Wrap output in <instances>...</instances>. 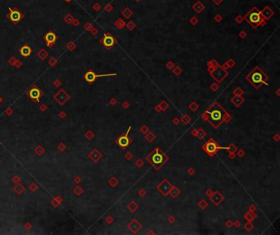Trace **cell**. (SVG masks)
Segmentation results:
<instances>
[{
	"label": "cell",
	"mask_w": 280,
	"mask_h": 235,
	"mask_svg": "<svg viewBox=\"0 0 280 235\" xmlns=\"http://www.w3.org/2000/svg\"><path fill=\"white\" fill-rule=\"evenodd\" d=\"M138 194L141 196V198H143V197H145V195L146 194V192L145 191V189H141V190L139 191Z\"/></svg>",
	"instance_id": "8d00e7d4"
},
{
	"label": "cell",
	"mask_w": 280,
	"mask_h": 235,
	"mask_svg": "<svg viewBox=\"0 0 280 235\" xmlns=\"http://www.w3.org/2000/svg\"><path fill=\"white\" fill-rule=\"evenodd\" d=\"M191 134L193 136L197 137L200 140H202L204 139V137L206 135V133L204 132V130L202 128H199L198 129H192Z\"/></svg>",
	"instance_id": "ac0fdd59"
},
{
	"label": "cell",
	"mask_w": 280,
	"mask_h": 235,
	"mask_svg": "<svg viewBox=\"0 0 280 235\" xmlns=\"http://www.w3.org/2000/svg\"><path fill=\"white\" fill-rule=\"evenodd\" d=\"M122 106H124L125 108H127V107L129 106L128 103H127V102H126V103H123V105H122Z\"/></svg>",
	"instance_id": "bcb514c9"
},
{
	"label": "cell",
	"mask_w": 280,
	"mask_h": 235,
	"mask_svg": "<svg viewBox=\"0 0 280 235\" xmlns=\"http://www.w3.org/2000/svg\"><path fill=\"white\" fill-rule=\"evenodd\" d=\"M180 193H181V190L174 185H173V187L172 188V189L170 190V192H169V194H170V196H171L173 198H178V196L179 195Z\"/></svg>",
	"instance_id": "7402d4cb"
},
{
	"label": "cell",
	"mask_w": 280,
	"mask_h": 235,
	"mask_svg": "<svg viewBox=\"0 0 280 235\" xmlns=\"http://www.w3.org/2000/svg\"><path fill=\"white\" fill-rule=\"evenodd\" d=\"M187 173L188 175H190V176H193L195 173H196V171H195V170L193 169V168H190V169L187 170Z\"/></svg>",
	"instance_id": "f35d334b"
},
{
	"label": "cell",
	"mask_w": 280,
	"mask_h": 235,
	"mask_svg": "<svg viewBox=\"0 0 280 235\" xmlns=\"http://www.w3.org/2000/svg\"><path fill=\"white\" fill-rule=\"evenodd\" d=\"M139 206H139L136 202H134V201H131V202L128 203V205L127 206V208L128 211H130L132 212V213H134V212H136L138 210Z\"/></svg>",
	"instance_id": "44dd1931"
},
{
	"label": "cell",
	"mask_w": 280,
	"mask_h": 235,
	"mask_svg": "<svg viewBox=\"0 0 280 235\" xmlns=\"http://www.w3.org/2000/svg\"><path fill=\"white\" fill-rule=\"evenodd\" d=\"M255 209H256V206H254L253 205H252V206H250V211H255Z\"/></svg>",
	"instance_id": "7dc6e473"
},
{
	"label": "cell",
	"mask_w": 280,
	"mask_h": 235,
	"mask_svg": "<svg viewBox=\"0 0 280 235\" xmlns=\"http://www.w3.org/2000/svg\"><path fill=\"white\" fill-rule=\"evenodd\" d=\"M8 13L7 17L11 22L14 25H17L20 21H22L24 15L22 12L19 10L17 7H8Z\"/></svg>",
	"instance_id": "5b68a950"
},
{
	"label": "cell",
	"mask_w": 280,
	"mask_h": 235,
	"mask_svg": "<svg viewBox=\"0 0 280 235\" xmlns=\"http://www.w3.org/2000/svg\"><path fill=\"white\" fill-rule=\"evenodd\" d=\"M26 96H27L31 101L36 103H40V99L43 97V92L37 85H32L26 93Z\"/></svg>",
	"instance_id": "52a82bcc"
},
{
	"label": "cell",
	"mask_w": 280,
	"mask_h": 235,
	"mask_svg": "<svg viewBox=\"0 0 280 235\" xmlns=\"http://www.w3.org/2000/svg\"><path fill=\"white\" fill-rule=\"evenodd\" d=\"M155 110L156 111V112H162V110H161V108H160L159 105H158L157 106H155Z\"/></svg>",
	"instance_id": "7bdbcfd3"
},
{
	"label": "cell",
	"mask_w": 280,
	"mask_h": 235,
	"mask_svg": "<svg viewBox=\"0 0 280 235\" xmlns=\"http://www.w3.org/2000/svg\"><path fill=\"white\" fill-rule=\"evenodd\" d=\"M3 102H4V98H3L2 97L0 96V104H1V103H3Z\"/></svg>",
	"instance_id": "c3c4849f"
},
{
	"label": "cell",
	"mask_w": 280,
	"mask_h": 235,
	"mask_svg": "<svg viewBox=\"0 0 280 235\" xmlns=\"http://www.w3.org/2000/svg\"><path fill=\"white\" fill-rule=\"evenodd\" d=\"M244 228H245V229H246L247 231H250V230L254 228V225H252L251 222H248V223H247L246 225H244Z\"/></svg>",
	"instance_id": "f546056e"
},
{
	"label": "cell",
	"mask_w": 280,
	"mask_h": 235,
	"mask_svg": "<svg viewBox=\"0 0 280 235\" xmlns=\"http://www.w3.org/2000/svg\"><path fill=\"white\" fill-rule=\"evenodd\" d=\"M64 1H65L66 3H71V2H72V1H73V0H64Z\"/></svg>",
	"instance_id": "681fc988"
},
{
	"label": "cell",
	"mask_w": 280,
	"mask_h": 235,
	"mask_svg": "<svg viewBox=\"0 0 280 235\" xmlns=\"http://www.w3.org/2000/svg\"><path fill=\"white\" fill-rule=\"evenodd\" d=\"M140 130H141V134H145L146 133H148L149 131H150V129H149L148 126H145V125H144V126H142V127L141 128V129H140Z\"/></svg>",
	"instance_id": "1f68e13d"
},
{
	"label": "cell",
	"mask_w": 280,
	"mask_h": 235,
	"mask_svg": "<svg viewBox=\"0 0 280 235\" xmlns=\"http://www.w3.org/2000/svg\"><path fill=\"white\" fill-rule=\"evenodd\" d=\"M279 134H276V135L273 137V139L276 140V141H279Z\"/></svg>",
	"instance_id": "f6af8a7d"
},
{
	"label": "cell",
	"mask_w": 280,
	"mask_h": 235,
	"mask_svg": "<svg viewBox=\"0 0 280 235\" xmlns=\"http://www.w3.org/2000/svg\"><path fill=\"white\" fill-rule=\"evenodd\" d=\"M127 227L130 229V231L132 232V234H137L142 228V224L141 222H139L137 220L133 219L131 220V222L127 225Z\"/></svg>",
	"instance_id": "5bb4252c"
},
{
	"label": "cell",
	"mask_w": 280,
	"mask_h": 235,
	"mask_svg": "<svg viewBox=\"0 0 280 235\" xmlns=\"http://www.w3.org/2000/svg\"><path fill=\"white\" fill-rule=\"evenodd\" d=\"M233 225V223L230 220H227V221L226 222V226H227L228 228H231Z\"/></svg>",
	"instance_id": "ab89813d"
},
{
	"label": "cell",
	"mask_w": 280,
	"mask_h": 235,
	"mask_svg": "<svg viewBox=\"0 0 280 235\" xmlns=\"http://www.w3.org/2000/svg\"><path fill=\"white\" fill-rule=\"evenodd\" d=\"M90 158L91 160H93L94 162H98L99 160L101 159V157H102V155H101V153L97 150V149H94L93 150V152L90 153L89 155Z\"/></svg>",
	"instance_id": "d6986e66"
},
{
	"label": "cell",
	"mask_w": 280,
	"mask_h": 235,
	"mask_svg": "<svg viewBox=\"0 0 280 235\" xmlns=\"http://www.w3.org/2000/svg\"><path fill=\"white\" fill-rule=\"evenodd\" d=\"M201 118L218 129L223 123H228L232 116L218 102H214L201 114Z\"/></svg>",
	"instance_id": "6da1fadb"
},
{
	"label": "cell",
	"mask_w": 280,
	"mask_h": 235,
	"mask_svg": "<svg viewBox=\"0 0 280 235\" xmlns=\"http://www.w3.org/2000/svg\"><path fill=\"white\" fill-rule=\"evenodd\" d=\"M145 160L154 169L159 170L166 162L169 161V156L166 155L159 147H155L153 151L145 157Z\"/></svg>",
	"instance_id": "7a4b0ae2"
},
{
	"label": "cell",
	"mask_w": 280,
	"mask_h": 235,
	"mask_svg": "<svg viewBox=\"0 0 280 235\" xmlns=\"http://www.w3.org/2000/svg\"><path fill=\"white\" fill-rule=\"evenodd\" d=\"M231 102L233 103L234 105L237 106V107H239V106H241V104L245 102V99H244L241 96H236L231 99Z\"/></svg>",
	"instance_id": "ffe728a7"
},
{
	"label": "cell",
	"mask_w": 280,
	"mask_h": 235,
	"mask_svg": "<svg viewBox=\"0 0 280 235\" xmlns=\"http://www.w3.org/2000/svg\"><path fill=\"white\" fill-rule=\"evenodd\" d=\"M124 157L126 158V160H127V161H131L132 159V157H133V155L132 154V152H127L124 156Z\"/></svg>",
	"instance_id": "d6a6232c"
},
{
	"label": "cell",
	"mask_w": 280,
	"mask_h": 235,
	"mask_svg": "<svg viewBox=\"0 0 280 235\" xmlns=\"http://www.w3.org/2000/svg\"><path fill=\"white\" fill-rule=\"evenodd\" d=\"M210 198L211 202H213L215 206H219L221 202H223L224 201V197L219 191L214 192V193L212 194V196Z\"/></svg>",
	"instance_id": "9a60e30c"
},
{
	"label": "cell",
	"mask_w": 280,
	"mask_h": 235,
	"mask_svg": "<svg viewBox=\"0 0 280 235\" xmlns=\"http://www.w3.org/2000/svg\"><path fill=\"white\" fill-rule=\"evenodd\" d=\"M168 221L170 222L171 224H173V223H174L175 218H174V217H173V216H170V217L168 218Z\"/></svg>",
	"instance_id": "b9f144b4"
},
{
	"label": "cell",
	"mask_w": 280,
	"mask_h": 235,
	"mask_svg": "<svg viewBox=\"0 0 280 235\" xmlns=\"http://www.w3.org/2000/svg\"><path fill=\"white\" fill-rule=\"evenodd\" d=\"M117 76L116 73L113 74H103V75H97L96 71H94L93 70L90 69L86 70V72L83 75V79L85 80L86 82H87L90 84H92L93 83L96 82V80L99 78V77H106V76Z\"/></svg>",
	"instance_id": "8992f818"
},
{
	"label": "cell",
	"mask_w": 280,
	"mask_h": 235,
	"mask_svg": "<svg viewBox=\"0 0 280 235\" xmlns=\"http://www.w3.org/2000/svg\"><path fill=\"white\" fill-rule=\"evenodd\" d=\"M191 116H189V115H187V114H185L184 116H182L181 119V121L184 124L185 126H187L188 123L191 122Z\"/></svg>",
	"instance_id": "484cf974"
},
{
	"label": "cell",
	"mask_w": 280,
	"mask_h": 235,
	"mask_svg": "<svg viewBox=\"0 0 280 235\" xmlns=\"http://www.w3.org/2000/svg\"><path fill=\"white\" fill-rule=\"evenodd\" d=\"M224 150H227L229 154V157L231 160H233L236 156V152L238 150L237 148V146L235 145L234 143H230L229 146L227 147H224Z\"/></svg>",
	"instance_id": "e0dca14e"
},
{
	"label": "cell",
	"mask_w": 280,
	"mask_h": 235,
	"mask_svg": "<svg viewBox=\"0 0 280 235\" xmlns=\"http://www.w3.org/2000/svg\"><path fill=\"white\" fill-rule=\"evenodd\" d=\"M233 225H234V226H236L237 228H239V227L241 226V222L239 221V220H236V221L233 223Z\"/></svg>",
	"instance_id": "60d3db41"
},
{
	"label": "cell",
	"mask_w": 280,
	"mask_h": 235,
	"mask_svg": "<svg viewBox=\"0 0 280 235\" xmlns=\"http://www.w3.org/2000/svg\"><path fill=\"white\" fill-rule=\"evenodd\" d=\"M188 107L191 109V111L192 112H196L198 109H199V105L197 104V103H196V102H193V103H191Z\"/></svg>",
	"instance_id": "4316f807"
},
{
	"label": "cell",
	"mask_w": 280,
	"mask_h": 235,
	"mask_svg": "<svg viewBox=\"0 0 280 235\" xmlns=\"http://www.w3.org/2000/svg\"><path fill=\"white\" fill-rule=\"evenodd\" d=\"M198 206H200V207H201L202 210H204V209L206 208V207L208 206V203L206 202V201H205L204 199H202L201 201H200V202H199V203H198Z\"/></svg>",
	"instance_id": "83f0119b"
},
{
	"label": "cell",
	"mask_w": 280,
	"mask_h": 235,
	"mask_svg": "<svg viewBox=\"0 0 280 235\" xmlns=\"http://www.w3.org/2000/svg\"><path fill=\"white\" fill-rule=\"evenodd\" d=\"M202 149L207 155L210 156V157H213L214 155L217 154V152L219 150L221 149L224 150V147H221L213 138H210L202 146Z\"/></svg>",
	"instance_id": "277c9868"
},
{
	"label": "cell",
	"mask_w": 280,
	"mask_h": 235,
	"mask_svg": "<svg viewBox=\"0 0 280 235\" xmlns=\"http://www.w3.org/2000/svg\"><path fill=\"white\" fill-rule=\"evenodd\" d=\"M136 165L141 168V167H142V166H144V162H143L141 159H140V158H139V159H137V161L136 162Z\"/></svg>",
	"instance_id": "e575fe53"
},
{
	"label": "cell",
	"mask_w": 280,
	"mask_h": 235,
	"mask_svg": "<svg viewBox=\"0 0 280 235\" xmlns=\"http://www.w3.org/2000/svg\"><path fill=\"white\" fill-rule=\"evenodd\" d=\"M48 56H49V54H48V53H47L44 49L39 50L38 53H37V57H38L40 60H42V61H44V60L46 59L47 57H48Z\"/></svg>",
	"instance_id": "603a6c76"
},
{
	"label": "cell",
	"mask_w": 280,
	"mask_h": 235,
	"mask_svg": "<svg viewBox=\"0 0 280 235\" xmlns=\"http://www.w3.org/2000/svg\"><path fill=\"white\" fill-rule=\"evenodd\" d=\"M145 139H146V140L148 141V142H153L154 140H155V138H156V136H155V134H154L151 132V131H149L148 133H146V134H145Z\"/></svg>",
	"instance_id": "cb8c5ba5"
},
{
	"label": "cell",
	"mask_w": 280,
	"mask_h": 235,
	"mask_svg": "<svg viewBox=\"0 0 280 235\" xmlns=\"http://www.w3.org/2000/svg\"><path fill=\"white\" fill-rule=\"evenodd\" d=\"M256 218V215H254L253 211L247 212V214H246V215H245V219L247 220V221L248 222H251Z\"/></svg>",
	"instance_id": "d4e9b609"
},
{
	"label": "cell",
	"mask_w": 280,
	"mask_h": 235,
	"mask_svg": "<svg viewBox=\"0 0 280 235\" xmlns=\"http://www.w3.org/2000/svg\"><path fill=\"white\" fill-rule=\"evenodd\" d=\"M100 43H102L107 49H110L115 44V39L109 33H105L100 40Z\"/></svg>",
	"instance_id": "4fadbf2b"
},
{
	"label": "cell",
	"mask_w": 280,
	"mask_h": 235,
	"mask_svg": "<svg viewBox=\"0 0 280 235\" xmlns=\"http://www.w3.org/2000/svg\"><path fill=\"white\" fill-rule=\"evenodd\" d=\"M159 106H160V108H161L162 111H165L166 109H168L169 105H168V103H166L165 101H163V102L159 104Z\"/></svg>",
	"instance_id": "4dcf8cb0"
},
{
	"label": "cell",
	"mask_w": 280,
	"mask_h": 235,
	"mask_svg": "<svg viewBox=\"0 0 280 235\" xmlns=\"http://www.w3.org/2000/svg\"><path fill=\"white\" fill-rule=\"evenodd\" d=\"M43 40L44 41L45 45L48 48H53L55 45L57 40H58V35L53 30H49V31H47L46 33L44 35Z\"/></svg>",
	"instance_id": "30bf717a"
},
{
	"label": "cell",
	"mask_w": 280,
	"mask_h": 235,
	"mask_svg": "<svg viewBox=\"0 0 280 235\" xmlns=\"http://www.w3.org/2000/svg\"><path fill=\"white\" fill-rule=\"evenodd\" d=\"M246 18H247V21H248L252 26H256L257 25H259V24L260 23V21L262 20L260 12L257 10L256 8L251 9V10L247 13Z\"/></svg>",
	"instance_id": "9c48e42d"
},
{
	"label": "cell",
	"mask_w": 280,
	"mask_h": 235,
	"mask_svg": "<svg viewBox=\"0 0 280 235\" xmlns=\"http://www.w3.org/2000/svg\"><path fill=\"white\" fill-rule=\"evenodd\" d=\"M247 80L253 85L256 89L261 86V84H267L269 77L264 74L259 66L255 67L247 76Z\"/></svg>",
	"instance_id": "3957f363"
},
{
	"label": "cell",
	"mask_w": 280,
	"mask_h": 235,
	"mask_svg": "<svg viewBox=\"0 0 280 235\" xmlns=\"http://www.w3.org/2000/svg\"><path fill=\"white\" fill-rule=\"evenodd\" d=\"M131 129H132V126H129L127 132L124 134L119 136V138L115 140L116 143L122 149L127 148L129 146L132 144V139H131V138H129V133L131 131Z\"/></svg>",
	"instance_id": "ba28073f"
},
{
	"label": "cell",
	"mask_w": 280,
	"mask_h": 235,
	"mask_svg": "<svg viewBox=\"0 0 280 235\" xmlns=\"http://www.w3.org/2000/svg\"><path fill=\"white\" fill-rule=\"evenodd\" d=\"M109 184L112 186V187H116V186L119 184V181H118V179H116L115 177H113L112 179L109 180Z\"/></svg>",
	"instance_id": "f1b7e54d"
},
{
	"label": "cell",
	"mask_w": 280,
	"mask_h": 235,
	"mask_svg": "<svg viewBox=\"0 0 280 235\" xmlns=\"http://www.w3.org/2000/svg\"><path fill=\"white\" fill-rule=\"evenodd\" d=\"M53 98L56 100L58 103L61 106H63L70 99V95L64 90H60L53 95Z\"/></svg>",
	"instance_id": "7c38bea8"
},
{
	"label": "cell",
	"mask_w": 280,
	"mask_h": 235,
	"mask_svg": "<svg viewBox=\"0 0 280 235\" xmlns=\"http://www.w3.org/2000/svg\"><path fill=\"white\" fill-rule=\"evenodd\" d=\"M173 123L174 124V125H178V123H179V120L178 118H175V119L173 120Z\"/></svg>",
	"instance_id": "ee69618b"
},
{
	"label": "cell",
	"mask_w": 280,
	"mask_h": 235,
	"mask_svg": "<svg viewBox=\"0 0 280 235\" xmlns=\"http://www.w3.org/2000/svg\"><path fill=\"white\" fill-rule=\"evenodd\" d=\"M213 193H214V192H213V191H212V190H211V189H207V190H206V192H205V194L209 196L210 198L211 196H212V194H213Z\"/></svg>",
	"instance_id": "74e56055"
},
{
	"label": "cell",
	"mask_w": 280,
	"mask_h": 235,
	"mask_svg": "<svg viewBox=\"0 0 280 235\" xmlns=\"http://www.w3.org/2000/svg\"><path fill=\"white\" fill-rule=\"evenodd\" d=\"M242 93H243V91L241 90H240L239 88H237V90H235V92H233V94H235L236 96H241Z\"/></svg>",
	"instance_id": "836d02e7"
},
{
	"label": "cell",
	"mask_w": 280,
	"mask_h": 235,
	"mask_svg": "<svg viewBox=\"0 0 280 235\" xmlns=\"http://www.w3.org/2000/svg\"><path fill=\"white\" fill-rule=\"evenodd\" d=\"M237 155H238L239 157H242V156H244V155H245V151L242 150V149H241V150H237Z\"/></svg>",
	"instance_id": "d590c367"
},
{
	"label": "cell",
	"mask_w": 280,
	"mask_h": 235,
	"mask_svg": "<svg viewBox=\"0 0 280 235\" xmlns=\"http://www.w3.org/2000/svg\"><path fill=\"white\" fill-rule=\"evenodd\" d=\"M173 187V185L170 183V181H168L167 179H164L161 183L159 184L158 186H157V189L162 195L167 197L169 194V192Z\"/></svg>",
	"instance_id": "8fae6325"
},
{
	"label": "cell",
	"mask_w": 280,
	"mask_h": 235,
	"mask_svg": "<svg viewBox=\"0 0 280 235\" xmlns=\"http://www.w3.org/2000/svg\"><path fill=\"white\" fill-rule=\"evenodd\" d=\"M19 53H20V55H21L24 57H30L31 55L32 49H31V48L29 45L23 44L20 48V49H19Z\"/></svg>",
	"instance_id": "2e32d148"
}]
</instances>
